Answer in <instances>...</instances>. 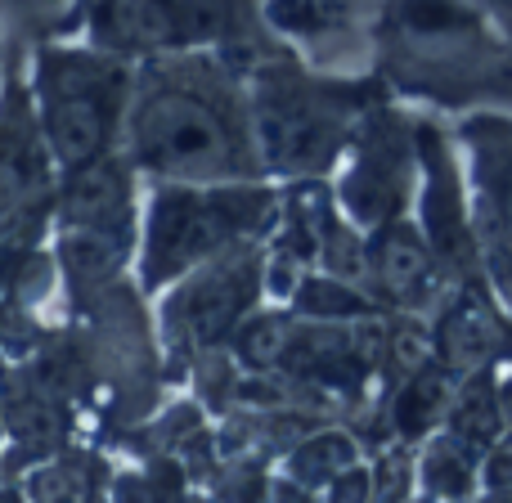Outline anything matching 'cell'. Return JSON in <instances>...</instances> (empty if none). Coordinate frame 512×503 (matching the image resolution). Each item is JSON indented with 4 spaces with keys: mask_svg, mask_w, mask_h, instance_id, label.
<instances>
[{
    "mask_svg": "<svg viewBox=\"0 0 512 503\" xmlns=\"http://www.w3.org/2000/svg\"><path fill=\"white\" fill-rule=\"evenodd\" d=\"M113 468H117L113 454L86 436V441L59 450L54 459L27 468L18 477V490H23L27 503H81L113 481Z\"/></svg>",
    "mask_w": 512,
    "mask_h": 503,
    "instance_id": "cell-13",
    "label": "cell"
},
{
    "mask_svg": "<svg viewBox=\"0 0 512 503\" xmlns=\"http://www.w3.org/2000/svg\"><path fill=\"white\" fill-rule=\"evenodd\" d=\"M270 503H324V495H319V490L297 486V481H288V477H283V472H274Z\"/></svg>",
    "mask_w": 512,
    "mask_h": 503,
    "instance_id": "cell-23",
    "label": "cell"
},
{
    "mask_svg": "<svg viewBox=\"0 0 512 503\" xmlns=\"http://www.w3.org/2000/svg\"><path fill=\"white\" fill-rule=\"evenodd\" d=\"M364 288L382 310H396V315L441 310L445 270L436 261L432 243H427L423 225L396 216V221L369 230V279H364Z\"/></svg>",
    "mask_w": 512,
    "mask_h": 503,
    "instance_id": "cell-9",
    "label": "cell"
},
{
    "mask_svg": "<svg viewBox=\"0 0 512 503\" xmlns=\"http://www.w3.org/2000/svg\"><path fill=\"white\" fill-rule=\"evenodd\" d=\"M378 95V77H328L292 45L256 59L248 68V99L265 176L279 185L328 180Z\"/></svg>",
    "mask_w": 512,
    "mask_h": 503,
    "instance_id": "cell-2",
    "label": "cell"
},
{
    "mask_svg": "<svg viewBox=\"0 0 512 503\" xmlns=\"http://www.w3.org/2000/svg\"><path fill=\"white\" fill-rule=\"evenodd\" d=\"M59 185L41 117H36L32 81H27V45L9 41L5 81H0V221L18 207L36 203Z\"/></svg>",
    "mask_w": 512,
    "mask_h": 503,
    "instance_id": "cell-7",
    "label": "cell"
},
{
    "mask_svg": "<svg viewBox=\"0 0 512 503\" xmlns=\"http://www.w3.org/2000/svg\"><path fill=\"white\" fill-rule=\"evenodd\" d=\"M265 306V239H243L194 265L185 279L153 297V319L167 351L171 382L185 387V369L203 351L230 346L239 324Z\"/></svg>",
    "mask_w": 512,
    "mask_h": 503,
    "instance_id": "cell-5",
    "label": "cell"
},
{
    "mask_svg": "<svg viewBox=\"0 0 512 503\" xmlns=\"http://www.w3.org/2000/svg\"><path fill=\"white\" fill-rule=\"evenodd\" d=\"M0 409H5V432H9L0 481H18L27 468L86 441V418L63 396H54L23 360H14L0 373Z\"/></svg>",
    "mask_w": 512,
    "mask_h": 503,
    "instance_id": "cell-8",
    "label": "cell"
},
{
    "mask_svg": "<svg viewBox=\"0 0 512 503\" xmlns=\"http://www.w3.org/2000/svg\"><path fill=\"white\" fill-rule=\"evenodd\" d=\"M77 0H0V18L14 27V41L36 45L54 36H72Z\"/></svg>",
    "mask_w": 512,
    "mask_h": 503,
    "instance_id": "cell-20",
    "label": "cell"
},
{
    "mask_svg": "<svg viewBox=\"0 0 512 503\" xmlns=\"http://www.w3.org/2000/svg\"><path fill=\"white\" fill-rule=\"evenodd\" d=\"M319 495H324V503H373V468H369V459H360V463H351L346 472H337Z\"/></svg>",
    "mask_w": 512,
    "mask_h": 503,
    "instance_id": "cell-22",
    "label": "cell"
},
{
    "mask_svg": "<svg viewBox=\"0 0 512 503\" xmlns=\"http://www.w3.org/2000/svg\"><path fill=\"white\" fill-rule=\"evenodd\" d=\"M117 149L144 185L270 180L256 144L248 72L221 50H171L135 63Z\"/></svg>",
    "mask_w": 512,
    "mask_h": 503,
    "instance_id": "cell-1",
    "label": "cell"
},
{
    "mask_svg": "<svg viewBox=\"0 0 512 503\" xmlns=\"http://www.w3.org/2000/svg\"><path fill=\"white\" fill-rule=\"evenodd\" d=\"M499 409H504V423H508V436H512V364L499 369Z\"/></svg>",
    "mask_w": 512,
    "mask_h": 503,
    "instance_id": "cell-24",
    "label": "cell"
},
{
    "mask_svg": "<svg viewBox=\"0 0 512 503\" xmlns=\"http://www.w3.org/2000/svg\"><path fill=\"white\" fill-rule=\"evenodd\" d=\"M436 360L450 373L499 369V360L512 364V319L495 310L481 288H459L454 301H441L432 324Z\"/></svg>",
    "mask_w": 512,
    "mask_h": 503,
    "instance_id": "cell-10",
    "label": "cell"
},
{
    "mask_svg": "<svg viewBox=\"0 0 512 503\" xmlns=\"http://www.w3.org/2000/svg\"><path fill=\"white\" fill-rule=\"evenodd\" d=\"M369 5L373 0H261L265 23H270L283 41L306 50L315 63L337 59L333 50L360 32Z\"/></svg>",
    "mask_w": 512,
    "mask_h": 503,
    "instance_id": "cell-12",
    "label": "cell"
},
{
    "mask_svg": "<svg viewBox=\"0 0 512 503\" xmlns=\"http://www.w3.org/2000/svg\"><path fill=\"white\" fill-rule=\"evenodd\" d=\"M454 391H459V373H450L441 360H427L423 369H414L382 396V441L423 445L427 436L445 427Z\"/></svg>",
    "mask_w": 512,
    "mask_h": 503,
    "instance_id": "cell-11",
    "label": "cell"
},
{
    "mask_svg": "<svg viewBox=\"0 0 512 503\" xmlns=\"http://www.w3.org/2000/svg\"><path fill=\"white\" fill-rule=\"evenodd\" d=\"M360 459H369V450H364L360 436H355L346 423H324L310 436H301V441L283 454L279 472L288 481H297V486H306V490H324L337 472H346Z\"/></svg>",
    "mask_w": 512,
    "mask_h": 503,
    "instance_id": "cell-15",
    "label": "cell"
},
{
    "mask_svg": "<svg viewBox=\"0 0 512 503\" xmlns=\"http://www.w3.org/2000/svg\"><path fill=\"white\" fill-rule=\"evenodd\" d=\"M292 315L301 319H319V324H351V319L364 315H382V306L351 279H337V274L324 270H306L292 292Z\"/></svg>",
    "mask_w": 512,
    "mask_h": 503,
    "instance_id": "cell-18",
    "label": "cell"
},
{
    "mask_svg": "<svg viewBox=\"0 0 512 503\" xmlns=\"http://www.w3.org/2000/svg\"><path fill=\"white\" fill-rule=\"evenodd\" d=\"M279 180L234 185H144L135 283L149 297L185 279L194 265L243 239H270L279 225Z\"/></svg>",
    "mask_w": 512,
    "mask_h": 503,
    "instance_id": "cell-3",
    "label": "cell"
},
{
    "mask_svg": "<svg viewBox=\"0 0 512 503\" xmlns=\"http://www.w3.org/2000/svg\"><path fill=\"white\" fill-rule=\"evenodd\" d=\"M0 503H27L23 490H18V481H0Z\"/></svg>",
    "mask_w": 512,
    "mask_h": 503,
    "instance_id": "cell-27",
    "label": "cell"
},
{
    "mask_svg": "<svg viewBox=\"0 0 512 503\" xmlns=\"http://www.w3.org/2000/svg\"><path fill=\"white\" fill-rule=\"evenodd\" d=\"M194 486L185 463L176 454L167 459H117L108 495L113 503H180V495Z\"/></svg>",
    "mask_w": 512,
    "mask_h": 503,
    "instance_id": "cell-19",
    "label": "cell"
},
{
    "mask_svg": "<svg viewBox=\"0 0 512 503\" xmlns=\"http://www.w3.org/2000/svg\"><path fill=\"white\" fill-rule=\"evenodd\" d=\"M481 454V445L450 427L432 432L418 445V490L445 503H468L481 490Z\"/></svg>",
    "mask_w": 512,
    "mask_h": 503,
    "instance_id": "cell-14",
    "label": "cell"
},
{
    "mask_svg": "<svg viewBox=\"0 0 512 503\" xmlns=\"http://www.w3.org/2000/svg\"><path fill=\"white\" fill-rule=\"evenodd\" d=\"M5 445H9V432H5V409H0V463H5Z\"/></svg>",
    "mask_w": 512,
    "mask_h": 503,
    "instance_id": "cell-29",
    "label": "cell"
},
{
    "mask_svg": "<svg viewBox=\"0 0 512 503\" xmlns=\"http://www.w3.org/2000/svg\"><path fill=\"white\" fill-rule=\"evenodd\" d=\"M468 503H512V486H499V490H477Z\"/></svg>",
    "mask_w": 512,
    "mask_h": 503,
    "instance_id": "cell-25",
    "label": "cell"
},
{
    "mask_svg": "<svg viewBox=\"0 0 512 503\" xmlns=\"http://www.w3.org/2000/svg\"><path fill=\"white\" fill-rule=\"evenodd\" d=\"M36 117L54 167L77 171L122 144V122L131 108L135 63L90 41H36L27 45Z\"/></svg>",
    "mask_w": 512,
    "mask_h": 503,
    "instance_id": "cell-4",
    "label": "cell"
},
{
    "mask_svg": "<svg viewBox=\"0 0 512 503\" xmlns=\"http://www.w3.org/2000/svg\"><path fill=\"white\" fill-rule=\"evenodd\" d=\"M418 171H423V162H418L414 126L378 99V104L364 113L360 131H355L351 149H346L333 198H337V207L369 234V230H378V225L405 216L409 198H414V185H418Z\"/></svg>",
    "mask_w": 512,
    "mask_h": 503,
    "instance_id": "cell-6",
    "label": "cell"
},
{
    "mask_svg": "<svg viewBox=\"0 0 512 503\" xmlns=\"http://www.w3.org/2000/svg\"><path fill=\"white\" fill-rule=\"evenodd\" d=\"M180 503H216L212 490H203V486H189L185 495H180Z\"/></svg>",
    "mask_w": 512,
    "mask_h": 503,
    "instance_id": "cell-26",
    "label": "cell"
},
{
    "mask_svg": "<svg viewBox=\"0 0 512 503\" xmlns=\"http://www.w3.org/2000/svg\"><path fill=\"white\" fill-rule=\"evenodd\" d=\"M292 333H297L292 306L265 301V306H256L239 324V333L230 337V351H234V360L243 364V373H279L283 355H288V346H292Z\"/></svg>",
    "mask_w": 512,
    "mask_h": 503,
    "instance_id": "cell-16",
    "label": "cell"
},
{
    "mask_svg": "<svg viewBox=\"0 0 512 503\" xmlns=\"http://www.w3.org/2000/svg\"><path fill=\"white\" fill-rule=\"evenodd\" d=\"M95 5H99V0H77V9H72V36L81 32V18H86Z\"/></svg>",
    "mask_w": 512,
    "mask_h": 503,
    "instance_id": "cell-28",
    "label": "cell"
},
{
    "mask_svg": "<svg viewBox=\"0 0 512 503\" xmlns=\"http://www.w3.org/2000/svg\"><path fill=\"white\" fill-rule=\"evenodd\" d=\"M274 463L256 459H221V468L212 472L203 490H212L216 503H270L274 490Z\"/></svg>",
    "mask_w": 512,
    "mask_h": 503,
    "instance_id": "cell-21",
    "label": "cell"
},
{
    "mask_svg": "<svg viewBox=\"0 0 512 503\" xmlns=\"http://www.w3.org/2000/svg\"><path fill=\"white\" fill-rule=\"evenodd\" d=\"M445 427L459 432V436H468V441L481 445V450H490L495 441H504L508 423H504V409H499V369L463 373Z\"/></svg>",
    "mask_w": 512,
    "mask_h": 503,
    "instance_id": "cell-17",
    "label": "cell"
}]
</instances>
